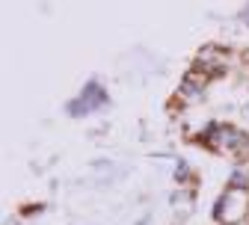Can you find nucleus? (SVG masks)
Listing matches in <instances>:
<instances>
[{
  "label": "nucleus",
  "mask_w": 249,
  "mask_h": 225,
  "mask_svg": "<svg viewBox=\"0 0 249 225\" xmlns=\"http://www.w3.org/2000/svg\"><path fill=\"white\" fill-rule=\"evenodd\" d=\"M101 101H104V92H101L98 86H89V89L80 95V101H77V104H71V113L77 116V110H80V107L92 110V107H95V104H101Z\"/></svg>",
  "instance_id": "f257e3e1"
},
{
  "label": "nucleus",
  "mask_w": 249,
  "mask_h": 225,
  "mask_svg": "<svg viewBox=\"0 0 249 225\" xmlns=\"http://www.w3.org/2000/svg\"><path fill=\"white\" fill-rule=\"evenodd\" d=\"M246 15H249V9H246Z\"/></svg>",
  "instance_id": "f03ea898"
}]
</instances>
